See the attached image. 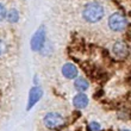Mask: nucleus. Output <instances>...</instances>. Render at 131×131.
I'll list each match as a JSON object with an SVG mask.
<instances>
[{"mask_svg": "<svg viewBox=\"0 0 131 131\" xmlns=\"http://www.w3.org/2000/svg\"><path fill=\"white\" fill-rule=\"evenodd\" d=\"M105 14L104 6L98 3V1H91L88 4L85 5V7L82 10V18L91 24L99 23Z\"/></svg>", "mask_w": 131, "mask_h": 131, "instance_id": "nucleus-1", "label": "nucleus"}, {"mask_svg": "<svg viewBox=\"0 0 131 131\" xmlns=\"http://www.w3.org/2000/svg\"><path fill=\"white\" fill-rule=\"evenodd\" d=\"M46 43V30H45V25H41V26L36 30V32L32 35L30 39V46L31 50L35 53H39L44 49Z\"/></svg>", "mask_w": 131, "mask_h": 131, "instance_id": "nucleus-2", "label": "nucleus"}, {"mask_svg": "<svg viewBox=\"0 0 131 131\" xmlns=\"http://www.w3.org/2000/svg\"><path fill=\"white\" fill-rule=\"evenodd\" d=\"M108 27L111 29L113 32H122L127 27V18L123 13L120 12H113L110 17H108Z\"/></svg>", "mask_w": 131, "mask_h": 131, "instance_id": "nucleus-3", "label": "nucleus"}, {"mask_svg": "<svg viewBox=\"0 0 131 131\" xmlns=\"http://www.w3.org/2000/svg\"><path fill=\"white\" fill-rule=\"evenodd\" d=\"M64 123V117L57 112H48L43 118V124L50 130H60L61 127H63Z\"/></svg>", "mask_w": 131, "mask_h": 131, "instance_id": "nucleus-4", "label": "nucleus"}, {"mask_svg": "<svg viewBox=\"0 0 131 131\" xmlns=\"http://www.w3.org/2000/svg\"><path fill=\"white\" fill-rule=\"evenodd\" d=\"M112 56L117 60H125V58L129 56V48H127V44L123 41H118L116 42L113 45H112L111 49Z\"/></svg>", "mask_w": 131, "mask_h": 131, "instance_id": "nucleus-5", "label": "nucleus"}, {"mask_svg": "<svg viewBox=\"0 0 131 131\" xmlns=\"http://www.w3.org/2000/svg\"><path fill=\"white\" fill-rule=\"evenodd\" d=\"M43 95V89L41 86H32L30 88V92H29V99H27V107L26 110H31L34 107Z\"/></svg>", "mask_w": 131, "mask_h": 131, "instance_id": "nucleus-6", "label": "nucleus"}, {"mask_svg": "<svg viewBox=\"0 0 131 131\" xmlns=\"http://www.w3.org/2000/svg\"><path fill=\"white\" fill-rule=\"evenodd\" d=\"M61 72H62V75L66 79H68V80H74L79 75L77 67L74 63H70V62H67V63H64V64L62 66Z\"/></svg>", "mask_w": 131, "mask_h": 131, "instance_id": "nucleus-7", "label": "nucleus"}, {"mask_svg": "<svg viewBox=\"0 0 131 131\" xmlns=\"http://www.w3.org/2000/svg\"><path fill=\"white\" fill-rule=\"evenodd\" d=\"M89 99L87 94L82 92H77V94H75V96L73 98V105L74 107L77 108V110H84L88 106Z\"/></svg>", "mask_w": 131, "mask_h": 131, "instance_id": "nucleus-8", "label": "nucleus"}, {"mask_svg": "<svg viewBox=\"0 0 131 131\" xmlns=\"http://www.w3.org/2000/svg\"><path fill=\"white\" fill-rule=\"evenodd\" d=\"M74 87L77 92L85 93L86 91H88L89 88V82L88 80L84 76H77L74 79Z\"/></svg>", "mask_w": 131, "mask_h": 131, "instance_id": "nucleus-9", "label": "nucleus"}, {"mask_svg": "<svg viewBox=\"0 0 131 131\" xmlns=\"http://www.w3.org/2000/svg\"><path fill=\"white\" fill-rule=\"evenodd\" d=\"M20 18V14H19V11L17 8H11L7 11V14H6V19H7L8 23L11 24H15L18 23V20Z\"/></svg>", "mask_w": 131, "mask_h": 131, "instance_id": "nucleus-10", "label": "nucleus"}, {"mask_svg": "<svg viewBox=\"0 0 131 131\" xmlns=\"http://www.w3.org/2000/svg\"><path fill=\"white\" fill-rule=\"evenodd\" d=\"M6 14H7V10H6L4 4L0 3V23L6 19Z\"/></svg>", "mask_w": 131, "mask_h": 131, "instance_id": "nucleus-11", "label": "nucleus"}, {"mask_svg": "<svg viewBox=\"0 0 131 131\" xmlns=\"http://www.w3.org/2000/svg\"><path fill=\"white\" fill-rule=\"evenodd\" d=\"M100 125L95 122H93V123L89 124V131H100Z\"/></svg>", "mask_w": 131, "mask_h": 131, "instance_id": "nucleus-12", "label": "nucleus"}, {"mask_svg": "<svg viewBox=\"0 0 131 131\" xmlns=\"http://www.w3.org/2000/svg\"><path fill=\"white\" fill-rule=\"evenodd\" d=\"M5 50H6V45H5V42L3 41V39L0 38V56H3L5 53Z\"/></svg>", "mask_w": 131, "mask_h": 131, "instance_id": "nucleus-13", "label": "nucleus"}, {"mask_svg": "<svg viewBox=\"0 0 131 131\" xmlns=\"http://www.w3.org/2000/svg\"><path fill=\"white\" fill-rule=\"evenodd\" d=\"M122 131H131V130H127V129H124V130H122Z\"/></svg>", "mask_w": 131, "mask_h": 131, "instance_id": "nucleus-14", "label": "nucleus"}]
</instances>
